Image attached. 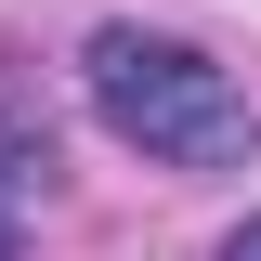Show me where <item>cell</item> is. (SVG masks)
I'll return each mask as SVG.
<instances>
[{
	"label": "cell",
	"mask_w": 261,
	"mask_h": 261,
	"mask_svg": "<svg viewBox=\"0 0 261 261\" xmlns=\"http://www.w3.org/2000/svg\"><path fill=\"white\" fill-rule=\"evenodd\" d=\"M79 79H92V118L118 130V144H144L157 170H248V157H261V118H248V92H235L222 65L196 53V39L105 27L92 53H79Z\"/></svg>",
	"instance_id": "1"
},
{
	"label": "cell",
	"mask_w": 261,
	"mask_h": 261,
	"mask_svg": "<svg viewBox=\"0 0 261 261\" xmlns=\"http://www.w3.org/2000/svg\"><path fill=\"white\" fill-rule=\"evenodd\" d=\"M222 261H261V209H248V222H235V235H222Z\"/></svg>",
	"instance_id": "2"
},
{
	"label": "cell",
	"mask_w": 261,
	"mask_h": 261,
	"mask_svg": "<svg viewBox=\"0 0 261 261\" xmlns=\"http://www.w3.org/2000/svg\"><path fill=\"white\" fill-rule=\"evenodd\" d=\"M13 248H27V222H13V209H0V261H13Z\"/></svg>",
	"instance_id": "3"
}]
</instances>
